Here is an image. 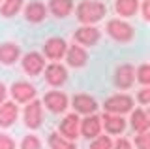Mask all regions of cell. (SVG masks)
Here are the masks:
<instances>
[{
    "instance_id": "obj_15",
    "label": "cell",
    "mask_w": 150,
    "mask_h": 149,
    "mask_svg": "<svg viewBox=\"0 0 150 149\" xmlns=\"http://www.w3.org/2000/svg\"><path fill=\"white\" fill-rule=\"evenodd\" d=\"M79 123H81V119L77 117V113L66 115V119L60 123V134L66 136L68 140H75L79 134Z\"/></svg>"
},
{
    "instance_id": "obj_10",
    "label": "cell",
    "mask_w": 150,
    "mask_h": 149,
    "mask_svg": "<svg viewBox=\"0 0 150 149\" xmlns=\"http://www.w3.org/2000/svg\"><path fill=\"white\" fill-rule=\"evenodd\" d=\"M135 81V70L131 64H120L115 72V83L120 89H129Z\"/></svg>"
},
{
    "instance_id": "obj_22",
    "label": "cell",
    "mask_w": 150,
    "mask_h": 149,
    "mask_svg": "<svg viewBox=\"0 0 150 149\" xmlns=\"http://www.w3.org/2000/svg\"><path fill=\"white\" fill-rule=\"evenodd\" d=\"M115 10L122 17H131L139 10V0H116Z\"/></svg>"
},
{
    "instance_id": "obj_12",
    "label": "cell",
    "mask_w": 150,
    "mask_h": 149,
    "mask_svg": "<svg viewBox=\"0 0 150 149\" xmlns=\"http://www.w3.org/2000/svg\"><path fill=\"white\" fill-rule=\"evenodd\" d=\"M79 130L83 132L84 138H96L100 136V130H101V119L98 115H88L84 117L81 123H79Z\"/></svg>"
},
{
    "instance_id": "obj_28",
    "label": "cell",
    "mask_w": 150,
    "mask_h": 149,
    "mask_svg": "<svg viewBox=\"0 0 150 149\" xmlns=\"http://www.w3.org/2000/svg\"><path fill=\"white\" fill-rule=\"evenodd\" d=\"M135 145L139 149H150V136H148V130L146 132H139V136L135 138Z\"/></svg>"
},
{
    "instance_id": "obj_31",
    "label": "cell",
    "mask_w": 150,
    "mask_h": 149,
    "mask_svg": "<svg viewBox=\"0 0 150 149\" xmlns=\"http://www.w3.org/2000/svg\"><path fill=\"white\" fill-rule=\"evenodd\" d=\"M111 149H131V143H129V140L120 138V140H116V143Z\"/></svg>"
},
{
    "instance_id": "obj_11",
    "label": "cell",
    "mask_w": 150,
    "mask_h": 149,
    "mask_svg": "<svg viewBox=\"0 0 150 149\" xmlns=\"http://www.w3.org/2000/svg\"><path fill=\"white\" fill-rule=\"evenodd\" d=\"M45 106L49 108V111H53V113H60V111H64L68 108V96L64 95V92L60 91H51L45 95Z\"/></svg>"
},
{
    "instance_id": "obj_14",
    "label": "cell",
    "mask_w": 150,
    "mask_h": 149,
    "mask_svg": "<svg viewBox=\"0 0 150 149\" xmlns=\"http://www.w3.org/2000/svg\"><path fill=\"white\" fill-rule=\"evenodd\" d=\"M66 60H68V64L71 68H81V66L86 64L88 53L81 45H69V47L66 49Z\"/></svg>"
},
{
    "instance_id": "obj_26",
    "label": "cell",
    "mask_w": 150,
    "mask_h": 149,
    "mask_svg": "<svg viewBox=\"0 0 150 149\" xmlns=\"http://www.w3.org/2000/svg\"><path fill=\"white\" fill-rule=\"evenodd\" d=\"M21 149H41V142L38 136H25V140L21 142Z\"/></svg>"
},
{
    "instance_id": "obj_4",
    "label": "cell",
    "mask_w": 150,
    "mask_h": 149,
    "mask_svg": "<svg viewBox=\"0 0 150 149\" xmlns=\"http://www.w3.org/2000/svg\"><path fill=\"white\" fill-rule=\"evenodd\" d=\"M41 119H43V110H41L40 100H30L25 108V123L28 128H40Z\"/></svg>"
},
{
    "instance_id": "obj_23",
    "label": "cell",
    "mask_w": 150,
    "mask_h": 149,
    "mask_svg": "<svg viewBox=\"0 0 150 149\" xmlns=\"http://www.w3.org/2000/svg\"><path fill=\"white\" fill-rule=\"evenodd\" d=\"M49 147L51 149H75V143L68 138H62L60 134H49Z\"/></svg>"
},
{
    "instance_id": "obj_2",
    "label": "cell",
    "mask_w": 150,
    "mask_h": 149,
    "mask_svg": "<svg viewBox=\"0 0 150 149\" xmlns=\"http://www.w3.org/2000/svg\"><path fill=\"white\" fill-rule=\"evenodd\" d=\"M107 34L111 36L115 42H120V44H126V42H131L135 36V30L129 23L120 21V19H112L107 23Z\"/></svg>"
},
{
    "instance_id": "obj_20",
    "label": "cell",
    "mask_w": 150,
    "mask_h": 149,
    "mask_svg": "<svg viewBox=\"0 0 150 149\" xmlns=\"http://www.w3.org/2000/svg\"><path fill=\"white\" fill-rule=\"evenodd\" d=\"M45 15H47V10H45V6L41 2H30L25 8V17H26V21H30V23L43 21Z\"/></svg>"
},
{
    "instance_id": "obj_30",
    "label": "cell",
    "mask_w": 150,
    "mask_h": 149,
    "mask_svg": "<svg viewBox=\"0 0 150 149\" xmlns=\"http://www.w3.org/2000/svg\"><path fill=\"white\" fill-rule=\"evenodd\" d=\"M137 100L141 102V104H144V106H146L148 102H150V89H148V87H144V89H141L139 96H137Z\"/></svg>"
},
{
    "instance_id": "obj_25",
    "label": "cell",
    "mask_w": 150,
    "mask_h": 149,
    "mask_svg": "<svg viewBox=\"0 0 150 149\" xmlns=\"http://www.w3.org/2000/svg\"><path fill=\"white\" fill-rule=\"evenodd\" d=\"M111 147H112V140L109 136H96V140L90 145V149H111Z\"/></svg>"
},
{
    "instance_id": "obj_32",
    "label": "cell",
    "mask_w": 150,
    "mask_h": 149,
    "mask_svg": "<svg viewBox=\"0 0 150 149\" xmlns=\"http://www.w3.org/2000/svg\"><path fill=\"white\" fill-rule=\"evenodd\" d=\"M143 19L148 21L150 19V10H148V0H144L143 2Z\"/></svg>"
},
{
    "instance_id": "obj_1",
    "label": "cell",
    "mask_w": 150,
    "mask_h": 149,
    "mask_svg": "<svg viewBox=\"0 0 150 149\" xmlns=\"http://www.w3.org/2000/svg\"><path fill=\"white\" fill-rule=\"evenodd\" d=\"M107 8L103 2H98V0H83L77 6V19L83 23V25H94L105 15Z\"/></svg>"
},
{
    "instance_id": "obj_13",
    "label": "cell",
    "mask_w": 150,
    "mask_h": 149,
    "mask_svg": "<svg viewBox=\"0 0 150 149\" xmlns=\"http://www.w3.org/2000/svg\"><path fill=\"white\" fill-rule=\"evenodd\" d=\"M73 108H75V113L92 115L98 110V102L90 95H75L73 96Z\"/></svg>"
},
{
    "instance_id": "obj_29",
    "label": "cell",
    "mask_w": 150,
    "mask_h": 149,
    "mask_svg": "<svg viewBox=\"0 0 150 149\" xmlns=\"http://www.w3.org/2000/svg\"><path fill=\"white\" fill-rule=\"evenodd\" d=\"M0 149H15V142L8 134H0Z\"/></svg>"
},
{
    "instance_id": "obj_3",
    "label": "cell",
    "mask_w": 150,
    "mask_h": 149,
    "mask_svg": "<svg viewBox=\"0 0 150 149\" xmlns=\"http://www.w3.org/2000/svg\"><path fill=\"white\" fill-rule=\"evenodd\" d=\"M103 108H105L107 113H116V115L128 113L133 108V98L129 95H112L105 100Z\"/></svg>"
},
{
    "instance_id": "obj_27",
    "label": "cell",
    "mask_w": 150,
    "mask_h": 149,
    "mask_svg": "<svg viewBox=\"0 0 150 149\" xmlns=\"http://www.w3.org/2000/svg\"><path fill=\"white\" fill-rule=\"evenodd\" d=\"M137 80L143 83V85H148V83H150V66H148V64H141V66H139Z\"/></svg>"
},
{
    "instance_id": "obj_8",
    "label": "cell",
    "mask_w": 150,
    "mask_h": 149,
    "mask_svg": "<svg viewBox=\"0 0 150 149\" xmlns=\"http://www.w3.org/2000/svg\"><path fill=\"white\" fill-rule=\"evenodd\" d=\"M43 68H45V59L40 53L32 51V53L25 55V59H23V70L28 76H38V74H41Z\"/></svg>"
},
{
    "instance_id": "obj_17",
    "label": "cell",
    "mask_w": 150,
    "mask_h": 149,
    "mask_svg": "<svg viewBox=\"0 0 150 149\" xmlns=\"http://www.w3.org/2000/svg\"><path fill=\"white\" fill-rule=\"evenodd\" d=\"M19 115V108L15 106V102H4L0 106V127H11L17 121Z\"/></svg>"
},
{
    "instance_id": "obj_5",
    "label": "cell",
    "mask_w": 150,
    "mask_h": 149,
    "mask_svg": "<svg viewBox=\"0 0 150 149\" xmlns=\"http://www.w3.org/2000/svg\"><path fill=\"white\" fill-rule=\"evenodd\" d=\"M66 49H68V44H66V40L62 38H58V36H53V38H49L43 44V53H45V57H49V59H62L64 55H66Z\"/></svg>"
},
{
    "instance_id": "obj_16",
    "label": "cell",
    "mask_w": 150,
    "mask_h": 149,
    "mask_svg": "<svg viewBox=\"0 0 150 149\" xmlns=\"http://www.w3.org/2000/svg\"><path fill=\"white\" fill-rule=\"evenodd\" d=\"M103 127L109 134H120L124 132L126 128V119L122 117V115H116V113H103Z\"/></svg>"
},
{
    "instance_id": "obj_9",
    "label": "cell",
    "mask_w": 150,
    "mask_h": 149,
    "mask_svg": "<svg viewBox=\"0 0 150 149\" xmlns=\"http://www.w3.org/2000/svg\"><path fill=\"white\" fill-rule=\"evenodd\" d=\"M11 96L17 102H30L36 96V87L28 81H15L11 85Z\"/></svg>"
},
{
    "instance_id": "obj_18",
    "label": "cell",
    "mask_w": 150,
    "mask_h": 149,
    "mask_svg": "<svg viewBox=\"0 0 150 149\" xmlns=\"http://www.w3.org/2000/svg\"><path fill=\"white\" fill-rule=\"evenodd\" d=\"M21 55V49H19L17 44L13 42H4L0 44V62L2 64H13Z\"/></svg>"
},
{
    "instance_id": "obj_6",
    "label": "cell",
    "mask_w": 150,
    "mask_h": 149,
    "mask_svg": "<svg viewBox=\"0 0 150 149\" xmlns=\"http://www.w3.org/2000/svg\"><path fill=\"white\" fill-rule=\"evenodd\" d=\"M66 80H68V70H66L62 64H49V66L45 68V81L49 83V85L53 87H60L64 85Z\"/></svg>"
},
{
    "instance_id": "obj_19",
    "label": "cell",
    "mask_w": 150,
    "mask_h": 149,
    "mask_svg": "<svg viewBox=\"0 0 150 149\" xmlns=\"http://www.w3.org/2000/svg\"><path fill=\"white\" fill-rule=\"evenodd\" d=\"M131 128L135 132H146L148 127H150V117L144 110H135L131 111Z\"/></svg>"
},
{
    "instance_id": "obj_7",
    "label": "cell",
    "mask_w": 150,
    "mask_h": 149,
    "mask_svg": "<svg viewBox=\"0 0 150 149\" xmlns=\"http://www.w3.org/2000/svg\"><path fill=\"white\" fill-rule=\"evenodd\" d=\"M73 38L75 42H79L83 45H96L100 42V30L92 25H84L73 32Z\"/></svg>"
},
{
    "instance_id": "obj_24",
    "label": "cell",
    "mask_w": 150,
    "mask_h": 149,
    "mask_svg": "<svg viewBox=\"0 0 150 149\" xmlns=\"http://www.w3.org/2000/svg\"><path fill=\"white\" fill-rule=\"evenodd\" d=\"M21 8H23V0H4L2 6H0V13L4 17H13L19 13Z\"/></svg>"
},
{
    "instance_id": "obj_33",
    "label": "cell",
    "mask_w": 150,
    "mask_h": 149,
    "mask_svg": "<svg viewBox=\"0 0 150 149\" xmlns=\"http://www.w3.org/2000/svg\"><path fill=\"white\" fill-rule=\"evenodd\" d=\"M4 98H6V85L0 81V102H4Z\"/></svg>"
},
{
    "instance_id": "obj_21",
    "label": "cell",
    "mask_w": 150,
    "mask_h": 149,
    "mask_svg": "<svg viewBox=\"0 0 150 149\" xmlns=\"http://www.w3.org/2000/svg\"><path fill=\"white\" fill-rule=\"evenodd\" d=\"M49 10L54 17H68L69 11L73 10V2L71 0H51Z\"/></svg>"
}]
</instances>
